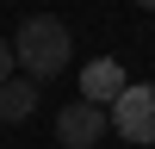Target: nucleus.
Instances as JSON below:
<instances>
[{
    "label": "nucleus",
    "mask_w": 155,
    "mask_h": 149,
    "mask_svg": "<svg viewBox=\"0 0 155 149\" xmlns=\"http://www.w3.org/2000/svg\"><path fill=\"white\" fill-rule=\"evenodd\" d=\"M106 118H112V131L124 137V143H155V87L143 81H124V93L106 106Z\"/></svg>",
    "instance_id": "nucleus-2"
},
{
    "label": "nucleus",
    "mask_w": 155,
    "mask_h": 149,
    "mask_svg": "<svg viewBox=\"0 0 155 149\" xmlns=\"http://www.w3.org/2000/svg\"><path fill=\"white\" fill-rule=\"evenodd\" d=\"M12 56H19V74H31L37 87L56 81L62 68H68L74 44H68V25L56 19V12H37V19H25L19 31H12Z\"/></svg>",
    "instance_id": "nucleus-1"
},
{
    "label": "nucleus",
    "mask_w": 155,
    "mask_h": 149,
    "mask_svg": "<svg viewBox=\"0 0 155 149\" xmlns=\"http://www.w3.org/2000/svg\"><path fill=\"white\" fill-rule=\"evenodd\" d=\"M37 112V81L31 74H6L0 81V124H19Z\"/></svg>",
    "instance_id": "nucleus-5"
},
{
    "label": "nucleus",
    "mask_w": 155,
    "mask_h": 149,
    "mask_svg": "<svg viewBox=\"0 0 155 149\" xmlns=\"http://www.w3.org/2000/svg\"><path fill=\"white\" fill-rule=\"evenodd\" d=\"M12 68H19V56H12V37H0V81H6Z\"/></svg>",
    "instance_id": "nucleus-6"
},
{
    "label": "nucleus",
    "mask_w": 155,
    "mask_h": 149,
    "mask_svg": "<svg viewBox=\"0 0 155 149\" xmlns=\"http://www.w3.org/2000/svg\"><path fill=\"white\" fill-rule=\"evenodd\" d=\"M106 131H112V118H106V106H93V99H74V106L56 112V143L62 149H93Z\"/></svg>",
    "instance_id": "nucleus-3"
},
{
    "label": "nucleus",
    "mask_w": 155,
    "mask_h": 149,
    "mask_svg": "<svg viewBox=\"0 0 155 149\" xmlns=\"http://www.w3.org/2000/svg\"><path fill=\"white\" fill-rule=\"evenodd\" d=\"M137 6H149V12H155V0H137Z\"/></svg>",
    "instance_id": "nucleus-7"
},
{
    "label": "nucleus",
    "mask_w": 155,
    "mask_h": 149,
    "mask_svg": "<svg viewBox=\"0 0 155 149\" xmlns=\"http://www.w3.org/2000/svg\"><path fill=\"white\" fill-rule=\"evenodd\" d=\"M118 93H124V62H118V56H93V62L81 68V99L112 106Z\"/></svg>",
    "instance_id": "nucleus-4"
}]
</instances>
